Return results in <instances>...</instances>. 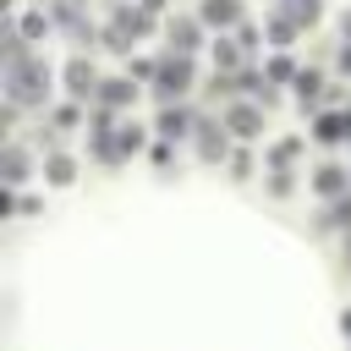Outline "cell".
I'll return each instance as SVG.
<instances>
[{"label": "cell", "mask_w": 351, "mask_h": 351, "mask_svg": "<svg viewBox=\"0 0 351 351\" xmlns=\"http://www.w3.org/2000/svg\"><path fill=\"white\" fill-rule=\"evenodd\" d=\"M44 88H49L44 60H33L22 49V38H11V49H5V93H11V104H33V99H44Z\"/></svg>", "instance_id": "obj_1"}, {"label": "cell", "mask_w": 351, "mask_h": 351, "mask_svg": "<svg viewBox=\"0 0 351 351\" xmlns=\"http://www.w3.org/2000/svg\"><path fill=\"white\" fill-rule=\"evenodd\" d=\"M186 82H192V66H186V55H176V60L159 71V93H186Z\"/></svg>", "instance_id": "obj_2"}, {"label": "cell", "mask_w": 351, "mask_h": 351, "mask_svg": "<svg viewBox=\"0 0 351 351\" xmlns=\"http://www.w3.org/2000/svg\"><path fill=\"white\" fill-rule=\"evenodd\" d=\"M170 44H176V55H192L197 49V27L192 22H170Z\"/></svg>", "instance_id": "obj_3"}, {"label": "cell", "mask_w": 351, "mask_h": 351, "mask_svg": "<svg viewBox=\"0 0 351 351\" xmlns=\"http://www.w3.org/2000/svg\"><path fill=\"white\" fill-rule=\"evenodd\" d=\"M66 82H71V93H93V66L88 60H71L66 66Z\"/></svg>", "instance_id": "obj_4"}, {"label": "cell", "mask_w": 351, "mask_h": 351, "mask_svg": "<svg viewBox=\"0 0 351 351\" xmlns=\"http://www.w3.org/2000/svg\"><path fill=\"white\" fill-rule=\"evenodd\" d=\"M203 22H219V27H225V22H236V5H230V0H208V5H203Z\"/></svg>", "instance_id": "obj_5"}, {"label": "cell", "mask_w": 351, "mask_h": 351, "mask_svg": "<svg viewBox=\"0 0 351 351\" xmlns=\"http://www.w3.org/2000/svg\"><path fill=\"white\" fill-rule=\"evenodd\" d=\"M159 132H165V137H181V132H186V115H181V110H165V115H159Z\"/></svg>", "instance_id": "obj_6"}, {"label": "cell", "mask_w": 351, "mask_h": 351, "mask_svg": "<svg viewBox=\"0 0 351 351\" xmlns=\"http://www.w3.org/2000/svg\"><path fill=\"white\" fill-rule=\"evenodd\" d=\"M230 126H236L241 137H252V132H258V115H252V110L241 104V110H230Z\"/></svg>", "instance_id": "obj_7"}, {"label": "cell", "mask_w": 351, "mask_h": 351, "mask_svg": "<svg viewBox=\"0 0 351 351\" xmlns=\"http://www.w3.org/2000/svg\"><path fill=\"white\" fill-rule=\"evenodd\" d=\"M285 11H291V22H313L318 16V0H291Z\"/></svg>", "instance_id": "obj_8"}, {"label": "cell", "mask_w": 351, "mask_h": 351, "mask_svg": "<svg viewBox=\"0 0 351 351\" xmlns=\"http://www.w3.org/2000/svg\"><path fill=\"white\" fill-rule=\"evenodd\" d=\"M126 99H132L126 82H104V104H126Z\"/></svg>", "instance_id": "obj_9"}, {"label": "cell", "mask_w": 351, "mask_h": 351, "mask_svg": "<svg viewBox=\"0 0 351 351\" xmlns=\"http://www.w3.org/2000/svg\"><path fill=\"white\" fill-rule=\"evenodd\" d=\"M22 170H27V159L11 148V154H5V181H22Z\"/></svg>", "instance_id": "obj_10"}, {"label": "cell", "mask_w": 351, "mask_h": 351, "mask_svg": "<svg viewBox=\"0 0 351 351\" xmlns=\"http://www.w3.org/2000/svg\"><path fill=\"white\" fill-rule=\"evenodd\" d=\"M340 186H346L340 170H318V192H340Z\"/></svg>", "instance_id": "obj_11"}, {"label": "cell", "mask_w": 351, "mask_h": 351, "mask_svg": "<svg viewBox=\"0 0 351 351\" xmlns=\"http://www.w3.org/2000/svg\"><path fill=\"white\" fill-rule=\"evenodd\" d=\"M49 181H71V159H49Z\"/></svg>", "instance_id": "obj_12"}, {"label": "cell", "mask_w": 351, "mask_h": 351, "mask_svg": "<svg viewBox=\"0 0 351 351\" xmlns=\"http://www.w3.org/2000/svg\"><path fill=\"white\" fill-rule=\"evenodd\" d=\"M44 27H49V22H44V16H38V11H33V16H27V22H22V33H27V38H38V33H44Z\"/></svg>", "instance_id": "obj_13"}, {"label": "cell", "mask_w": 351, "mask_h": 351, "mask_svg": "<svg viewBox=\"0 0 351 351\" xmlns=\"http://www.w3.org/2000/svg\"><path fill=\"white\" fill-rule=\"evenodd\" d=\"M346 137H351V115H346Z\"/></svg>", "instance_id": "obj_14"}]
</instances>
